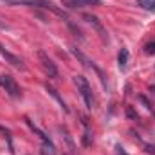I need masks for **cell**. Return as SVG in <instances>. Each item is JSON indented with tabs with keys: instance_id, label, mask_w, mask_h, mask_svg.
I'll return each mask as SVG.
<instances>
[{
	"instance_id": "1",
	"label": "cell",
	"mask_w": 155,
	"mask_h": 155,
	"mask_svg": "<svg viewBox=\"0 0 155 155\" xmlns=\"http://www.w3.org/2000/svg\"><path fill=\"white\" fill-rule=\"evenodd\" d=\"M9 4H24V5H29V7L47 9V11H52V13H54V15H58V16L67 18V15H65L60 7H56L51 0H9Z\"/></svg>"
},
{
	"instance_id": "2",
	"label": "cell",
	"mask_w": 155,
	"mask_h": 155,
	"mask_svg": "<svg viewBox=\"0 0 155 155\" xmlns=\"http://www.w3.org/2000/svg\"><path fill=\"white\" fill-rule=\"evenodd\" d=\"M74 81H76V85H78V90L81 92V96H83V99H85L87 108H92L94 99H92V88H90V83L87 81V78L85 76H76L74 78Z\"/></svg>"
},
{
	"instance_id": "3",
	"label": "cell",
	"mask_w": 155,
	"mask_h": 155,
	"mask_svg": "<svg viewBox=\"0 0 155 155\" xmlns=\"http://www.w3.org/2000/svg\"><path fill=\"white\" fill-rule=\"evenodd\" d=\"M0 87H2V88L11 96V97H15V99H18V97L22 96L20 87L16 85L15 78H11L9 74H2V76H0Z\"/></svg>"
},
{
	"instance_id": "4",
	"label": "cell",
	"mask_w": 155,
	"mask_h": 155,
	"mask_svg": "<svg viewBox=\"0 0 155 155\" xmlns=\"http://www.w3.org/2000/svg\"><path fill=\"white\" fill-rule=\"evenodd\" d=\"M38 58H40V63H41L43 71L49 74V78H58V69H56L54 61L49 58V54L45 51H38Z\"/></svg>"
},
{
	"instance_id": "5",
	"label": "cell",
	"mask_w": 155,
	"mask_h": 155,
	"mask_svg": "<svg viewBox=\"0 0 155 155\" xmlns=\"http://www.w3.org/2000/svg\"><path fill=\"white\" fill-rule=\"evenodd\" d=\"M0 54L5 58V61L9 63V65H13L15 69H18V71H24L25 69V65H24V60L22 58H18L16 54H13V52H9L2 43H0Z\"/></svg>"
},
{
	"instance_id": "6",
	"label": "cell",
	"mask_w": 155,
	"mask_h": 155,
	"mask_svg": "<svg viewBox=\"0 0 155 155\" xmlns=\"http://www.w3.org/2000/svg\"><path fill=\"white\" fill-rule=\"evenodd\" d=\"M61 4L74 9V7H85V5H99L101 0H61Z\"/></svg>"
},
{
	"instance_id": "7",
	"label": "cell",
	"mask_w": 155,
	"mask_h": 155,
	"mask_svg": "<svg viewBox=\"0 0 155 155\" xmlns=\"http://www.w3.org/2000/svg\"><path fill=\"white\" fill-rule=\"evenodd\" d=\"M25 121H27V124L31 126V130H33V132H35V134L38 135L40 139H41V143H43L45 146H54V144H52V141H51V137H49V135H45V134H43V132L40 130L38 126H36V124H33V121H31L29 117H25Z\"/></svg>"
},
{
	"instance_id": "8",
	"label": "cell",
	"mask_w": 155,
	"mask_h": 155,
	"mask_svg": "<svg viewBox=\"0 0 155 155\" xmlns=\"http://www.w3.org/2000/svg\"><path fill=\"white\" fill-rule=\"evenodd\" d=\"M45 88H47V92H49V94H51V96H52V97H54V99L58 101V103H60V107H61V108H63L65 112H69V108H67V105H65L63 97H61V96L58 94V90H56L54 87H51V85H45Z\"/></svg>"
},
{
	"instance_id": "9",
	"label": "cell",
	"mask_w": 155,
	"mask_h": 155,
	"mask_svg": "<svg viewBox=\"0 0 155 155\" xmlns=\"http://www.w3.org/2000/svg\"><path fill=\"white\" fill-rule=\"evenodd\" d=\"M83 18H85V20H87V22H88L90 25H94V27H96V29H97V31L101 33V36H103V38H108V36H107V33H105V29H103V25H101V24L97 22V18H96V16H90V15H85Z\"/></svg>"
},
{
	"instance_id": "10",
	"label": "cell",
	"mask_w": 155,
	"mask_h": 155,
	"mask_svg": "<svg viewBox=\"0 0 155 155\" xmlns=\"http://www.w3.org/2000/svg\"><path fill=\"white\" fill-rule=\"evenodd\" d=\"M117 61H119V69L124 71L126 69V63H128V49H121V52L117 56Z\"/></svg>"
},
{
	"instance_id": "11",
	"label": "cell",
	"mask_w": 155,
	"mask_h": 155,
	"mask_svg": "<svg viewBox=\"0 0 155 155\" xmlns=\"http://www.w3.org/2000/svg\"><path fill=\"white\" fill-rule=\"evenodd\" d=\"M137 5L146 11H155V0H137Z\"/></svg>"
},
{
	"instance_id": "12",
	"label": "cell",
	"mask_w": 155,
	"mask_h": 155,
	"mask_svg": "<svg viewBox=\"0 0 155 155\" xmlns=\"http://www.w3.org/2000/svg\"><path fill=\"white\" fill-rule=\"evenodd\" d=\"M144 51H146V54H155V41H152V43H148Z\"/></svg>"
},
{
	"instance_id": "13",
	"label": "cell",
	"mask_w": 155,
	"mask_h": 155,
	"mask_svg": "<svg viewBox=\"0 0 155 155\" xmlns=\"http://www.w3.org/2000/svg\"><path fill=\"white\" fill-rule=\"evenodd\" d=\"M116 153H117V155H126V152H124V150H123V148L117 144V146H116Z\"/></svg>"
},
{
	"instance_id": "14",
	"label": "cell",
	"mask_w": 155,
	"mask_h": 155,
	"mask_svg": "<svg viewBox=\"0 0 155 155\" xmlns=\"http://www.w3.org/2000/svg\"><path fill=\"white\" fill-rule=\"evenodd\" d=\"M7 27H9V25H7L5 22H2V20H0V29H7Z\"/></svg>"
}]
</instances>
